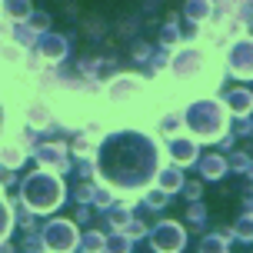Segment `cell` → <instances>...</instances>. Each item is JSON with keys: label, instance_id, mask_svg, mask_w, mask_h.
<instances>
[{"label": "cell", "instance_id": "6da1fadb", "mask_svg": "<svg viewBox=\"0 0 253 253\" xmlns=\"http://www.w3.org/2000/svg\"><path fill=\"white\" fill-rule=\"evenodd\" d=\"M100 167H103V177L117 183L124 190H140L147 187L157 170H160V150L147 133H117L103 143L100 153Z\"/></svg>", "mask_w": 253, "mask_h": 253}, {"label": "cell", "instance_id": "7a4b0ae2", "mask_svg": "<svg viewBox=\"0 0 253 253\" xmlns=\"http://www.w3.org/2000/svg\"><path fill=\"white\" fill-rule=\"evenodd\" d=\"M227 107L216 100V97H200V100H193L183 110V124H187V130L193 133V140H207V143H213V140H220L223 133H227Z\"/></svg>", "mask_w": 253, "mask_h": 253}, {"label": "cell", "instance_id": "3957f363", "mask_svg": "<svg viewBox=\"0 0 253 253\" xmlns=\"http://www.w3.org/2000/svg\"><path fill=\"white\" fill-rule=\"evenodd\" d=\"M24 197L34 210H53L63 200V187H60V180L50 177V173H37V177L27 180Z\"/></svg>", "mask_w": 253, "mask_h": 253}, {"label": "cell", "instance_id": "277c9868", "mask_svg": "<svg viewBox=\"0 0 253 253\" xmlns=\"http://www.w3.org/2000/svg\"><path fill=\"white\" fill-rule=\"evenodd\" d=\"M227 70L240 80H253V37H237L227 47Z\"/></svg>", "mask_w": 253, "mask_h": 253}, {"label": "cell", "instance_id": "5b68a950", "mask_svg": "<svg viewBox=\"0 0 253 253\" xmlns=\"http://www.w3.org/2000/svg\"><path fill=\"white\" fill-rule=\"evenodd\" d=\"M150 243L157 253H180L187 247V230L180 227L177 220H164V223H157L150 233Z\"/></svg>", "mask_w": 253, "mask_h": 253}, {"label": "cell", "instance_id": "8992f818", "mask_svg": "<svg viewBox=\"0 0 253 253\" xmlns=\"http://www.w3.org/2000/svg\"><path fill=\"white\" fill-rule=\"evenodd\" d=\"M203 67H207V57H203V50H197V47H180V50L173 53V60H170V70H173L180 80L200 77Z\"/></svg>", "mask_w": 253, "mask_h": 253}, {"label": "cell", "instance_id": "52a82bcc", "mask_svg": "<svg viewBox=\"0 0 253 253\" xmlns=\"http://www.w3.org/2000/svg\"><path fill=\"white\" fill-rule=\"evenodd\" d=\"M74 243H77V230L67 220H53L50 227H47V247L53 253H67Z\"/></svg>", "mask_w": 253, "mask_h": 253}, {"label": "cell", "instance_id": "ba28073f", "mask_svg": "<svg viewBox=\"0 0 253 253\" xmlns=\"http://www.w3.org/2000/svg\"><path fill=\"white\" fill-rule=\"evenodd\" d=\"M167 150H170V160L177 167H190L193 160H197V140L193 137H183V133H177V137H170V143H167Z\"/></svg>", "mask_w": 253, "mask_h": 253}, {"label": "cell", "instance_id": "9c48e42d", "mask_svg": "<svg viewBox=\"0 0 253 253\" xmlns=\"http://www.w3.org/2000/svg\"><path fill=\"white\" fill-rule=\"evenodd\" d=\"M223 107H227L233 117H250L253 114V93H250V90H243V87L230 90L227 100H223Z\"/></svg>", "mask_w": 253, "mask_h": 253}, {"label": "cell", "instance_id": "30bf717a", "mask_svg": "<svg viewBox=\"0 0 253 253\" xmlns=\"http://www.w3.org/2000/svg\"><path fill=\"white\" fill-rule=\"evenodd\" d=\"M153 180H157V190H164L167 197H170V193H177V190L183 187V170H180L177 164L173 167H160Z\"/></svg>", "mask_w": 253, "mask_h": 253}, {"label": "cell", "instance_id": "8fae6325", "mask_svg": "<svg viewBox=\"0 0 253 253\" xmlns=\"http://www.w3.org/2000/svg\"><path fill=\"white\" fill-rule=\"evenodd\" d=\"M140 90H143L140 77H117L114 84H110V97L114 100H130V97H137Z\"/></svg>", "mask_w": 253, "mask_h": 253}, {"label": "cell", "instance_id": "7c38bea8", "mask_svg": "<svg viewBox=\"0 0 253 253\" xmlns=\"http://www.w3.org/2000/svg\"><path fill=\"white\" fill-rule=\"evenodd\" d=\"M183 13H187L190 24H197V27L210 24V17H213V0H190Z\"/></svg>", "mask_w": 253, "mask_h": 253}, {"label": "cell", "instance_id": "4fadbf2b", "mask_svg": "<svg viewBox=\"0 0 253 253\" xmlns=\"http://www.w3.org/2000/svg\"><path fill=\"white\" fill-rule=\"evenodd\" d=\"M200 173L207 180H220L223 173H227V160L220 157V153H210V157H203V164H200Z\"/></svg>", "mask_w": 253, "mask_h": 253}, {"label": "cell", "instance_id": "5bb4252c", "mask_svg": "<svg viewBox=\"0 0 253 253\" xmlns=\"http://www.w3.org/2000/svg\"><path fill=\"white\" fill-rule=\"evenodd\" d=\"M233 237L243 243H253V213H243L240 220H233Z\"/></svg>", "mask_w": 253, "mask_h": 253}, {"label": "cell", "instance_id": "9a60e30c", "mask_svg": "<svg viewBox=\"0 0 253 253\" xmlns=\"http://www.w3.org/2000/svg\"><path fill=\"white\" fill-rule=\"evenodd\" d=\"M63 53H67V43H63L60 37H47L43 40V57H47V60H60Z\"/></svg>", "mask_w": 253, "mask_h": 253}, {"label": "cell", "instance_id": "2e32d148", "mask_svg": "<svg viewBox=\"0 0 253 253\" xmlns=\"http://www.w3.org/2000/svg\"><path fill=\"white\" fill-rule=\"evenodd\" d=\"M200 253H227V240H223L220 233H210V237H203Z\"/></svg>", "mask_w": 253, "mask_h": 253}, {"label": "cell", "instance_id": "e0dca14e", "mask_svg": "<svg viewBox=\"0 0 253 253\" xmlns=\"http://www.w3.org/2000/svg\"><path fill=\"white\" fill-rule=\"evenodd\" d=\"M180 124H183V120H180V114H173V117H167L164 124H160V133H164L167 140H170V137H177V133H180Z\"/></svg>", "mask_w": 253, "mask_h": 253}, {"label": "cell", "instance_id": "ac0fdd59", "mask_svg": "<svg viewBox=\"0 0 253 253\" xmlns=\"http://www.w3.org/2000/svg\"><path fill=\"white\" fill-rule=\"evenodd\" d=\"M40 160L43 164H53V167H63V150L60 147H43L40 150Z\"/></svg>", "mask_w": 253, "mask_h": 253}, {"label": "cell", "instance_id": "d6986e66", "mask_svg": "<svg viewBox=\"0 0 253 253\" xmlns=\"http://www.w3.org/2000/svg\"><path fill=\"white\" fill-rule=\"evenodd\" d=\"M103 247H110V253H130V237H114L107 240Z\"/></svg>", "mask_w": 253, "mask_h": 253}, {"label": "cell", "instance_id": "ffe728a7", "mask_svg": "<svg viewBox=\"0 0 253 253\" xmlns=\"http://www.w3.org/2000/svg\"><path fill=\"white\" fill-rule=\"evenodd\" d=\"M167 200H170V197H167L164 190H150V193H147V207H164Z\"/></svg>", "mask_w": 253, "mask_h": 253}, {"label": "cell", "instance_id": "44dd1931", "mask_svg": "<svg viewBox=\"0 0 253 253\" xmlns=\"http://www.w3.org/2000/svg\"><path fill=\"white\" fill-rule=\"evenodd\" d=\"M47 120H50V114H47L43 107H34V110H30V124H34V126H43Z\"/></svg>", "mask_w": 253, "mask_h": 253}, {"label": "cell", "instance_id": "7402d4cb", "mask_svg": "<svg viewBox=\"0 0 253 253\" xmlns=\"http://www.w3.org/2000/svg\"><path fill=\"white\" fill-rule=\"evenodd\" d=\"M84 243H87V253H100V250H103V243H107V240H103V237H97V233H90V237H87Z\"/></svg>", "mask_w": 253, "mask_h": 253}, {"label": "cell", "instance_id": "603a6c76", "mask_svg": "<svg viewBox=\"0 0 253 253\" xmlns=\"http://www.w3.org/2000/svg\"><path fill=\"white\" fill-rule=\"evenodd\" d=\"M233 130H237V133H250V117H233Z\"/></svg>", "mask_w": 253, "mask_h": 253}, {"label": "cell", "instance_id": "cb8c5ba5", "mask_svg": "<svg viewBox=\"0 0 253 253\" xmlns=\"http://www.w3.org/2000/svg\"><path fill=\"white\" fill-rule=\"evenodd\" d=\"M183 197H187V200H197V197H200V183H187V187H183Z\"/></svg>", "mask_w": 253, "mask_h": 253}, {"label": "cell", "instance_id": "d4e9b609", "mask_svg": "<svg viewBox=\"0 0 253 253\" xmlns=\"http://www.w3.org/2000/svg\"><path fill=\"white\" fill-rule=\"evenodd\" d=\"M203 207H190V223H203Z\"/></svg>", "mask_w": 253, "mask_h": 253}, {"label": "cell", "instance_id": "484cf974", "mask_svg": "<svg viewBox=\"0 0 253 253\" xmlns=\"http://www.w3.org/2000/svg\"><path fill=\"white\" fill-rule=\"evenodd\" d=\"M250 213H253V203H250Z\"/></svg>", "mask_w": 253, "mask_h": 253}]
</instances>
